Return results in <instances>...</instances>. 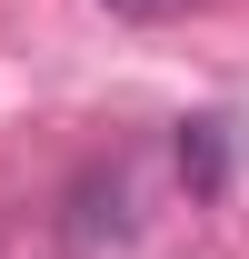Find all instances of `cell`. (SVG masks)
I'll use <instances>...</instances> for the list:
<instances>
[{
  "label": "cell",
  "mask_w": 249,
  "mask_h": 259,
  "mask_svg": "<svg viewBox=\"0 0 249 259\" xmlns=\"http://www.w3.org/2000/svg\"><path fill=\"white\" fill-rule=\"evenodd\" d=\"M180 169H189V190H219L229 180V120H189L180 130Z\"/></svg>",
  "instance_id": "cell-1"
},
{
  "label": "cell",
  "mask_w": 249,
  "mask_h": 259,
  "mask_svg": "<svg viewBox=\"0 0 249 259\" xmlns=\"http://www.w3.org/2000/svg\"><path fill=\"white\" fill-rule=\"evenodd\" d=\"M110 10H130V20H159V10H189V0H110Z\"/></svg>",
  "instance_id": "cell-2"
}]
</instances>
